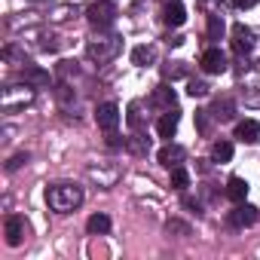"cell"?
<instances>
[{"label":"cell","mask_w":260,"mask_h":260,"mask_svg":"<svg viewBox=\"0 0 260 260\" xmlns=\"http://www.w3.org/2000/svg\"><path fill=\"white\" fill-rule=\"evenodd\" d=\"M46 205L58 214H71L74 208L83 205V190L77 184H52L46 190Z\"/></svg>","instance_id":"obj_1"},{"label":"cell","mask_w":260,"mask_h":260,"mask_svg":"<svg viewBox=\"0 0 260 260\" xmlns=\"http://www.w3.org/2000/svg\"><path fill=\"white\" fill-rule=\"evenodd\" d=\"M119 49H122V40H119L116 34L92 37V40L86 43V55H89L92 61H98V64H107V61H113V58L119 55Z\"/></svg>","instance_id":"obj_2"},{"label":"cell","mask_w":260,"mask_h":260,"mask_svg":"<svg viewBox=\"0 0 260 260\" xmlns=\"http://www.w3.org/2000/svg\"><path fill=\"white\" fill-rule=\"evenodd\" d=\"M31 101H34V86H28V83H25V89H22V86H10V89H4L0 107H4L7 113H16V110L28 107Z\"/></svg>","instance_id":"obj_3"},{"label":"cell","mask_w":260,"mask_h":260,"mask_svg":"<svg viewBox=\"0 0 260 260\" xmlns=\"http://www.w3.org/2000/svg\"><path fill=\"white\" fill-rule=\"evenodd\" d=\"M86 19H89L92 25H98V28H107V25H113V19H116V7L110 4V0H95V4L86 7Z\"/></svg>","instance_id":"obj_4"},{"label":"cell","mask_w":260,"mask_h":260,"mask_svg":"<svg viewBox=\"0 0 260 260\" xmlns=\"http://www.w3.org/2000/svg\"><path fill=\"white\" fill-rule=\"evenodd\" d=\"M95 122H98V128H104V132H113V128L119 125V107L113 101L98 104L95 107Z\"/></svg>","instance_id":"obj_5"},{"label":"cell","mask_w":260,"mask_h":260,"mask_svg":"<svg viewBox=\"0 0 260 260\" xmlns=\"http://www.w3.org/2000/svg\"><path fill=\"white\" fill-rule=\"evenodd\" d=\"M4 233H7V245L19 248V245L25 242V217L10 214V217H7V223H4Z\"/></svg>","instance_id":"obj_6"},{"label":"cell","mask_w":260,"mask_h":260,"mask_svg":"<svg viewBox=\"0 0 260 260\" xmlns=\"http://www.w3.org/2000/svg\"><path fill=\"white\" fill-rule=\"evenodd\" d=\"M199 64H202L205 74H223L226 71V58H223L220 49H205L202 58H199Z\"/></svg>","instance_id":"obj_7"},{"label":"cell","mask_w":260,"mask_h":260,"mask_svg":"<svg viewBox=\"0 0 260 260\" xmlns=\"http://www.w3.org/2000/svg\"><path fill=\"white\" fill-rule=\"evenodd\" d=\"M184 147L181 144H166L159 153H156V159H159V166H166V169H178L181 162H184Z\"/></svg>","instance_id":"obj_8"},{"label":"cell","mask_w":260,"mask_h":260,"mask_svg":"<svg viewBox=\"0 0 260 260\" xmlns=\"http://www.w3.org/2000/svg\"><path fill=\"white\" fill-rule=\"evenodd\" d=\"M254 220H257V208L254 205H239V208L230 211V226H236V230H245Z\"/></svg>","instance_id":"obj_9"},{"label":"cell","mask_w":260,"mask_h":260,"mask_svg":"<svg viewBox=\"0 0 260 260\" xmlns=\"http://www.w3.org/2000/svg\"><path fill=\"white\" fill-rule=\"evenodd\" d=\"M233 49L236 52H251L254 49V31L245 25H233Z\"/></svg>","instance_id":"obj_10"},{"label":"cell","mask_w":260,"mask_h":260,"mask_svg":"<svg viewBox=\"0 0 260 260\" xmlns=\"http://www.w3.org/2000/svg\"><path fill=\"white\" fill-rule=\"evenodd\" d=\"M236 138L245 141V144H257L260 141V122L257 119H242L236 125Z\"/></svg>","instance_id":"obj_11"},{"label":"cell","mask_w":260,"mask_h":260,"mask_svg":"<svg viewBox=\"0 0 260 260\" xmlns=\"http://www.w3.org/2000/svg\"><path fill=\"white\" fill-rule=\"evenodd\" d=\"M22 80H25L28 86H34V89H43V86H49V71L34 68V64H25V68H22Z\"/></svg>","instance_id":"obj_12"},{"label":"cell","mask_w":260,"mask_h":260,"mask_svg":"<svg viewBox=\"0 0 260 260\" xmlns=\"http://www.w3.org/2000/svg\"><path fill=\"white\" fill-rule=\"evenodd\" d=\"M162 22L169 28H181L187 22V10L178 4V0H172V4H166V13H162Z\"/></svg>","instance_id":"obj_13"},{"label":"cell","mask_w":260,"mask_h":260,"mask_svg":"<svg viewBox=\"0 0 260 260\" xmlns=\"http://www.w3.org/2000/svg\"><path fill=\"white\" fill-rule=\"evenodd\" d=\"M156 132H159V138H175V132H178V113H175V110H166V113L159 116Z\"/></svg>","instance_id":"obj_14"},{"label":"cell","mask_w":260,"mask_h":260,"mask_svg":"<svg viewBox=\"0 0 260 260\" xmlns=\"http://www.w3.org/2000/svg\"><path fill=\"white\" fill-rule=\"evenodd\" d=\"M150 104H153V107H162V110H172V107H175V92H172L169 86H156Z\"/></svg>","instance_id":"obj_15"},{"label":"cell","mask_w":260,"mask_h":260,"mask_svg":"<svg viewBox=\"0 0 260 260\" xmlns=\"http://www.w3.org/2000/svg\"><path fill=\"white\" fill-rule=\"evenodd\" d=\"M226 196L233 199V202H245V196H248V181L245 178H230V184H226Z\"/></svg>","instance_id":"obj_16"},{"label":"cell","mask_w":260,"mask_h":260,"mask_svg":"<svg viewBox=\"0 0 260 260\" xmlns=\"http://www.w3.org/2000/svg\"><path fill=\"white\" fill-rule=\"evenodd\" d=\"M132 61H135L138 68H147V64L156 61V49H153V46H135V49H132Z\"/></svg>","instance_id":"obj_17"},{"label":"cell","mask_w":260,"mask_h":260,"mask_svg":"<svg viewBox=\"0 0 260 260\" xmlns=\"http://www.w3.org/2000/svg\"><path fill=\"white\" fill-rule=\"evenodd\" d=\"M86 230H89L92 236H101V233L110 230V217H107V214H92V217L86 220Z\"/></svg>","instance_id":"obj_18"},{"label":"cell","mask_w":260,"mask_h":260,"mask_svg":"<svg viewBox=\"0 0 260 260\" xmlns=\"http://www.w3.org/2000/svg\"><path fill=\"white\" fill-rule=\"evenodd\" d=\"M211 159H214V162H230V159H233V144H230V141H217V144L211 147Z\"/></svg>","instance_id":"obj_19"},{"label":"cell","mask_w":260,"mask_h":260,"mask_svg":"<svg viewBox=\"0 0 260 260\" xmlns=\"http://www.w3.org/2000/svg\"><path fill=\"white\" fill-rule=\"evenodd\" d=\"M214 116H217L220 122L233 119V101H230V98H217V104H214Z\"/></svg>","instance_id":"obj_20"},{"label":"cell","mask_w":260,"mask_h":260,"mask_svg":"<svg viewBox=\"0 0 260 260\" xmlns=\"http://www.w3.org/2000/svg\"><path fill=\"white\" fill-rule=\"evenodd\" d=\"M172 187L175 190H187L190 187V175H187V169H172Z\"/></svg>","instance_id":"obj_21"},{"label":"cell","mask_w":260,"mask_h":260,"mask_svg":"<svg viewBox=\"0 0 260 260\" xmlns=\"http://www.w3.org/2000/svg\"><path fill=\"white\" fill-rule=\"evenodd\" d=\"M125 147H128V150H132V153H138V156H141V153H147V147H150V141H147V138H141V135H132V138H128V141H125Z\"/></svg>","instance_id":"obj_22"},{"label":"cell","mask_w":260,"mask_h":260,"mask_svg":"<svg viewBox=\"0 0 260 260\" xmlns=\"http://www.w3.org/2000/svg\"><path fill=\"white\" fill-rule=\"evenodd\" d=\"M166 233H169V236H190V223H184V220L175 217V220L166 223Z\"/></svg>","instance_id":"obj_23"},{"label":"cell","mask_w":260,"mask_h":260,"mask_svg":"<svg viewBox=\"0 0 260 260\" xmlns=\"http://www.w3.org/2000/svg\"><path fill=\"white\" fill-rule=\"evenodd\" d=\"M220 34H223V19L220 16H208V37L220 40Z\"/></svg>","instance_id":"obj_24"},{"label":"cell","mask_w":260,"mask_h":260,"mask_svg":"<svg viewBox=\"0 0 260 260\" xmlns=\"http://www.w3.org/2000/svg\"><path fill=\"white\" fill-rule=\"evenodd\" d=\"M187 92H190L193 98H202V95H208V83H205V80H190Z\"/></svg>","instance_id":"obj_25"},{"label":"cell","mask_w":260,"mask_h":260,"mask_svg":"<svg viewBox=\"0 0 260 260\" xmlns=\"http://www.w3.org/2000/svg\"><path fill=\"white\" fill-rule=\"evenodd\" d=\"M28 162V153H16V156H10V162H7V172H16V169H22Z\"/></svg>","instance_id":"obj_26"},{"label":"cell","mask_w":260,"mask_h":260,"mask_svg":"<svg viewBox=\"0 0 260 260\" xmlns=\"http://www.w3.org/2000/svg\"><path fill=\"white\" fill-rule=\"evenodd\" d=\"M166 74H169V77H184L187 68H184V61H172V68H166Z\"/></svg>","instance_id":"obj_27"},{"label":"cell","mask_w":260,"mask_h":260,"mask_svg":"<svg viewBox=\"0 0 260 260\" xmlns=\"http://www.w3.org/2000/svg\"><path fill=\"white\" fill-rule=\"evenodd\" d=\"M233 4L239 7V10H251V7H257L260 0H233Z\"/></svg>","instance_id":"obj_28"},{"label":"cell","mask_w":260,"mask_h":260,"mask_svg":"<svg viewBox=\"0 0 260 260\" xmlns=\"http://www.w3.org/2000/svg\"><path fill=\"white\" fill-rule=\"evenodd\" d=\"M196 125H199V132H205V128H208V119H205V110H199V113H196Z\"/></svg>","instance_id":"obj_29"}]
</instances>
